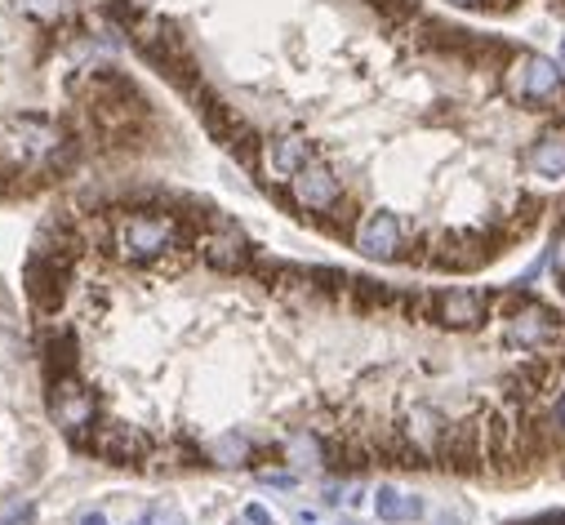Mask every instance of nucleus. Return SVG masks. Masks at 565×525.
Masks as SVG:
<instances>
[{
    "label": "nucleus",
    "mask_w": 565,
    "mask_h": 525,
    "mask_svg": "<svg viewBox=\"0 0 565 525\" xmlns=\"http://www.w3.org/2000/svg\"><path fill=\"white\" fill-rule=\"evenodd\" d=\"M179 236L111 262V415L85 450L148 476H418L530 490L565 454V303L401 286L271 254L174 192Z\"/></svg>",
    "instance_id": "obj_1"
},
{
    "label": "nucleus",
    "mask_w": 565,
    "mask_h": 525,
    "mask_svg": "<svg viewBox=\"0 0 565 525\" xmlns=\"http://www.w3.org/2000/svg\"><path fill=\"white\" fill-rule=\"evenodd\" d=\"M543 236H547V277H552L556 299L565 303V196L556 201V214H552Z\"/></svg>",
    "instance_id": "obj_2"
},
{
    "label": "nucleus",
    "mask_w": 565,
    "mask_h": 525,
    "mask_svg": "<svg viewBox=\"0 0 565 525\" xmlns=\"http://www.w3.org/2000/svg\"><path fill=\"white\" fill-rule=\"evenodd\" d=\"M503 525H565V490L556 485V499H547V503H539V507H530L521 516H508Z\"/></svg>",
    "instance_id": "obj_3"
},
{
    "label": "nucleus",
    "mask_w": 565,
    "mask_h": 525,
    "mask_svg": "<svg viewBox=\"0 0 565 525\" xmlns=\"http://www.w3.org/2000/svg\"><path fill=\"white\" fill-rule=\"evenodd\" d=\"M19 6H23V14H32L41 23H58L67 14V0H19Z\"/></svg>",
    "instance_id": "obj_4"
},
{
    "label": "nucleus",
    "mask_w": 565,
    "mask_h": 525,
    "mask_svg": "<svg viewBox=\"0 0 565 525\" xmlns=\"http://www.w3.org/2000/svg\"><path fill=\"white\" fill-rule=\"evenodd\" d=\"M543 481H556V485H561V490H565V454H561V459H556V468H552V472H547V476H543Z\"/></svg>",
    "instance_id": "obj_5"
},
{
    "label": "nucleus",
    "mask_w": 565,
    "mask_h": 525,
    "mask_svg": "<svg viewBox=\"0 0 565 525\" xmlns=\"http://www.w3.org/2000/svg\"><path fill=\"white\" fill-rule=\"evenodd\" d=\"M81 525H107V516L103 512H89V516H81Z\"/></svg>",
    "instance_id": "obj_6"
},
{
    "label": "nucleus",
    "mask_w": 565,
    "mask_h": 525,
    "mask_svg": "<svg viewBox=\"0 0 565 525\" xmlns=\"http://www.w3.org/2000/svg\"><path fill=\"white\" fill-rule=\"evenodd\" d=\"M547 10H552L556 19H565V0H547Z\"/></svg>",
    "instance_id": "obj_7"
}]
</instances>
